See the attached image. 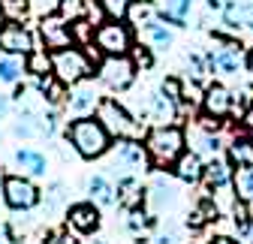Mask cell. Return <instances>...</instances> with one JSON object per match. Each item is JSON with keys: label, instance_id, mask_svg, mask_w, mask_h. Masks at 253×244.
Segmentation results:
<instances>
[{"label": "cell", "instance_id": "cell-1", "mask_svg": "<svg viewBox=\"0 0 253 244\" xmlns=\"http://www.w3.org/2000/svg\"><path fill=\"white\" fill-rule=\"evenodd\" d=\"M109 130L93 118H76L70 124V142L82 157H103L109 151Z\"/></svg>", "mask_w": 253, "mask_h": 244}, {"label": "cell", "instance_id": "cell-2", "mask_svg": "<svg viewBox=\"0 0 253 244\" xmlns=\"http://www.w3.org/2000/svg\"><path fill=\"white\" fill-rule=\"evenodd\" d=\"M145 148H148V154H151L154 163L169 166V163H175V160L184 154V133H181L175 124H169V127H157V130L148 133Z\"/></svg>", "mask_w": 253, "mask_h": 244}, {"label": "cell", "instance_id": "cell-3", "mask_svg": "<svg viewBox=\"0 0 253 244\" xmlns=\"http://www.w3.org/2000/svg\"><path fill=\"white\" fill-rule=\"evenodd\" d=\"M97 121L109 130V136L115 139H136L142 130L136 127V121L130 118V112H126L124 106H118V100L106 97L97 103Z\"/></svg>", "mask_w": 253, "mask_h": 244}, {"label": "cell", "instance_id": "cell-4", "mask_svg": "<svg viewBox=\"0 0 253 244\" xmlns=\"http://www.w3.org/2000/svg\"><path fill=\"white\" fill-rule=\"evenodd\" d=\"M51 70H54V79L63 84H79L90 76V64L79 48H60L51 60Z\"/></svg>", "mask_w": 253, "mask_h": 244}, {"label": "cell", "instance_id": "cell-5", "mask_svg": "<svg viewBox=\"0 0 253 244\" xmlns=\"http://www.w3.org/2000/svg\"><path fill=\"white\" fill-rule=\"evenodd\" d=\"M100 79H103L112 90L130 87L133 79H136V60L124 57V54H109V60H103V67H100Z\"/></svg>", "mask_w": 253, "mask_h": 244}, {"label": "cell", "instance_id": "cell-6", "mask_svg": "<svg viewBox=\"0 0 253 244\" xmlns=\"http://www.w3.org/2000/svg\"><path fill=\"white\" fill-rule=\"evenodd\" d=\"M93 40H97V48L106 51V54H126V48H130V27L121 24L118 18L109 21V24H100L97 34H93Z\"/></svg>", "mask_w": 253, "mask_h": 244}, {"label": "cell", "instance_id": "cell-7", "mask_svg": "<svg viewBox=\"0 0 253 244\" xmlns=\"http://www.w3.org/2000/svg\"><path fill=\"white\" fill-rule=\"evenodd\" d=\"M3 196H6V202H9L12 208H18V211H27V208H34V205L40 202V190L30 184L27 178H18V175H9V178L3 181Z\"/></svg>", "mask_w": 253, "mask_h": 244}, {"label": "cell", "instance_id": "cell-8", "mask_svg": "<svg viewBox=\"0 0 253 244\" xmlns=\"http://www.w3.org/2000/svg\"><path fill=\"white\" fill-rule=\"evenodd\" d=\"M40 37L45 42V48H70L73 45V24H67L57 15H48L40 21Z\"/></svg>", "mask_w": 253, "mask_h": 244}, {"label": "cell", "instance_id": "cell-9", "mask_svg": "<svg viewBox=\"0 0 253 244\" xmlns=\"http://www.w3.org/2000/svg\"><path fill=\"white\" fill-rule=\"evenodd\" d=\"M0 48L9 51V54H30L34 51V37H30L18 21H9L0 30Z\"/></svg>", "mask_w": 253, "mask_h": 244}, {"label": "cell", "instance_id": "cell-10", "mask_svg": "<svg viewBox=\"0 0 253 244\" xmlns=\"http://www.w3.org/2000/svg\"><path fill=\"white\" fill-rule=\"evenodd\" d=\"M202 112L211 115V118H217V121H223V118L232 112V94H229V87H223V84H211V87H205Z\"/></svg>", "mask_w": 253, "mask_h": 244}, {"label": "cell", "instance_id": "cell-11", "mask_svg": "<svg viewBox=\"0 0 253 244\" xmlns=\"http://www.w3.org/2000/svg\"><path fill=\"white\" fill-rule=\"evenodd\" d=\"M148 163V148L136 145L133 139H124L115 151V169H145Z\"/></svg>", "mask_w": 253, "mask_h": 244}, {"label": "cell", "instance_id": "cell-12", "mask_svg": "<svg viewBox=\"0 0 253 244\" xmlns=\"http://www.w3.org/2000/svg\"><path fill=\"white\" fill-rule=\"evenodd\" d=\"M208 64H211L214 70H220V73H226V76L238 73V70H241V64H244V57H241V45H238L235 40H226V45L220 48L217 54H208Z\"/></svg>", "mask_w": 253, "mask_h": 244}, {"label": "cell", "instance_id": "cell-13", "mask_svg": "<svg viewBox=\"0 0 253 244\" xmlns=\"http://www.w3.org/2000/svg\"><path fill=\"white\" fill-rule=\"evenodd\" d=\"M232 175H235V169H232L226 160H220V157H211V163H208V166H205V172H202L205 184H208V193L229 187V184H232Z\"/></svg>", "mask_w": 253, "mask_h": 244}, {"label": "cell", "instance_id": "cell-14", "mask_svg": "<svg viewBox=\"0 0 253 244\" xmlns=\"http://www.w3.org/2000/svg\"><path fill=\"white\" fill-rule=\"evenodd\" d=\"M223 21L238 30V27H250L253 30V0H229L223 6Z\"/></svg>", "mask_w": 253, "mask_h": 244}, {"label": "cell", "instance_id": "cell-15", "mask_svg": "<svg viewBox=\"0 0 253 244\" xmlns=\"http://www.w3.org/2000/svg\"><path fill=\"white\" fill-rule=\"evenodd\" d=\"M151 118L157 121V127H169V124H175V118H178V100L169 97L166 90L154 94V100H151Z\"/></svg>", "mask_w": 253, "mask_h": 244}, {"label": "cell", "instance_id": "cell-16", "mask_svg": "<svg viewBox=\"0 0 253 244\" xmlns=\"http://www.w3.org/2000/svg\"><path fill=\"white\" fill-rule=\"evenodd\" d=\"M202 172H205V163L199 157V151H187V154H181L175 160V175L181 181H187V184H196V181L202 178Z\"/></svg>", "mask_w": 253, "mask_h": 244}, {"label": "cell", "instance_id": "cell-17", "mask_svg": "<svg viewBox=\"0 0 253 244\" xmlns=\"http://www.w3.org/2000/svg\"><path fill=\"white\" fill-rule=\"evenodd\" d=\"M70 226L76 232H93L100 226V211L93 208L90 202H82V205H73L70 208Z\"/></svg>", "mask_w": 253, "mask_h": 244}, {"label": "cell", "instance_id": "cell-18", "mask_svg": "<svg viewBox=\"0 0 253 244\" xmlns=\"http://www.w3.org/2000/svg\"><path fill=\"white\" fill-rule=\"evenodd\" d=\"M232 193L238 196V202L253 205V163H241L232 175Z\"/></svg>", "mask_w": 253, "mask_h": 244}, {"label": "cell", "instance_id": "cell-19", "mask_svg": "<svg viewBox=\"0 0 253 244\" xmlns=\"http://www.w3.org/2000/svg\"><path fill=\"white\" fill-rule=\"evenodd\" d=\"M93 106H97V90H93V84H79L76 94L70 97V112L76 118H87V112H93Z\"/></svg>", "mask_w": 253, "mask_h": 244}, {"label": "cell", "instance_id": "cell-20", "mask_svg": "<svg viewBox=\"0 0 253 244\" xmlns=\"http://www.w3.org/2000/svg\"><path fill=\"white\" fill-rule=\"evenodd\" d=\"M190 9H193V0H163V6H160V18L175 24V27H184Z\"/></svg>", "mask_w": 253, "mask_h": 244}, {"label": "cell", "instance_id": "cell-21", "mask_svg": "<svg viewBox=\"0 0 253 244\" xmlns=\"http://www.w3.org/2000/svg\"><path fill=\"white\" fill-rule=\"evenodd\" d=\"M130 21L136 27H148L151 21H157V6L151 3V0H136V3H130Z\"/></svg>", "mask_w": 253, "mask_h": 244}, {"label": "cell", "instance_id": "cell-22", "mask_svg": "<svg viewBox=\"0 0 253 244\" xmlns=\"http://www.w3.org/2000/svg\"><path fill=\"white\" fill-rule=\"evenodd\" d=\"M229 157H232V163H253V133H247V136H238L235 142H232V148H229Z\"/></svg>", "mask_w": 253, "mask_h": 244}, {"label": "cell", "instance_id": "cell-23", "mask_svg": "<svg viewBox=\"0 0 253 244\" xmlns=\"http://www.w3.org/2000/svg\"><path fill=\"white\" fill-rule=\"evenodd\" d=\"M145 34H148V40H151L154 48H169V45H172V30H169L163 21H151V24L145 27Z\"/></svg>", "mask_w": 253, "mask_h": 244}, {"label": "cell", "instance_id": "cell-24", "mask_svg": "<svg viewBox=\"0 0 253 244\" xmlns=\"http://www.w3.org/2000/svg\"><path fill=\"white\" fill-rule=\"evenodd\" d=\"M15 160H18V166L27 169L30 175H45V157L37 154V151H18Z\"/></svg>", "mask_w": 253, "mask_h": 244}, {"label": "cell", "instance_id": "cell-25", "mask_svg": "<svg viewBox=\"0 0 253 244\" xmlns=\"http://www.w3.org/2000/svg\"><path fill=\"white\" fill-rule=\"evenodd\" d=\"M87 187H90V196H93V202H97V205H112V202H115V190L109 187L106 178H100V175L90 178Z\"/></svg>", "mask_w": 253, "mask_h": 244}, {"label": "cell", "instance_id": "cell-26", "mask_svg": "<svg viewBox=\"0 0 253 244\" xmlns=\"http://www.w3.org/2000/svg\"><path fill=\"white\" fill-rule=\"evenodd\" d=\"M0 12L9 21H21L30 12V6H27V0H0Z\"/></svg>", "mask_w": 253, "mask_h": 244}, {"label": "cell", "instance_id": "cell-27", "mask_svg": "<svg viewBox=\"0 0 253 244\" xmlns=\"http://www.w3.org/2000/svg\"><path fill=\"white\" fill-rule=\"evenodd\" d=\"M118 190H121V196H118V199H121L124 205H136V202H139V181H136L133 175H124Z\"/></svg>", "mask_w": 253, "mask_h": 244}, {"label": "cell", "instance_id": "cell-28", "mask_svg": "<svg viewBox=\"0 0 253 244\" xmlns=\"http://www.w3.org/2000/svg\"><path fill=\"white\" fill-rule=\"evenodd\" d=\"M151 199H154V205H166V202H172L175 199V187L169 184V181L166 178H157L154 181V187H151Z\"/></svg>", "mask_w": 253, "mask_h": 244}, {"label": "cell", "instance_id": "cell-29", "mask_svg": "<svg viewBox=\"0 0 253 244\" xmlns=\"http://www.w3.org/2000/svg\"><path fill=\"white\" fill-rule=\"evenodd\" d=\"M27 6H30V12H34V15L48 18V15H54L63 6V0H27Z\"/></svg>", "mask_w": 253, "mask_h": 244}, {"label": "cell", "instance_id": "cell-30", "mask_svg": "<svg viewBox=\"0 0 253 244\" xmlns=\"http://www.w3.org/2000/svg\"><path fill=\"white\" fill-rule=\"evenodd\" d=\"M34 76H42L45 70H51V57L45 54V51H30L27 54V64H24Z\"/></svg>", "mask_w": 253, "mask_h": 244}, {"label": "cell", "instance_id": "cell-31", "mask_svg": "<svg viewBox=\"0 0 253 244\" xmlns=\"http://www.w3.org/2000/svg\"><path fill=\"white\" fill-rule=\"evenodd\" d=\"M130 3H133V0H100L103 12L112 15V18H118V21H121L126 12H130Z\"/></svg>", "mask_w": 253, "mask_h": 244}, {"label": "cell", "instance_id": "cell-32", "mask_svg": "<svg viewBox=\"0 0 253 244\" xmlns=\"http://www.w3.org/2000/svg\"><path fill=\"white\" fill-rule=\"evenodd\" d=\"M40 90L45 94V100L51 106H57L63 100V81H48V79H40Z\"/></svg>", "mask_w": 253, "mask_h": 244}, {"label": "cell", "instance_id": "cell-33", "mask_svg": "<svg viewBox=\"0 0 253 244\" xmlns=\"http://www.w3.org/2000/svg\"><path fill=\"white\" fill-rule=\"evenodd\" d=\"M21 76V60H15V57H3L0 60V79L3 81H15Z\"/></svg>", "mask_w": 253, "mask_h": 244}, {"label": "cell", "instance_id": "cell-34", "mask_svg": "<svg viewBox=\"0 0 253 244\" xmlns=\"http://www.w3.org/2000/svg\"><path fill=\"white\" fill-rule=\"evenodd\" d=\"M21 136H34L37 133V115L34 112H24V118H21V124L15 127Z\"/></svg>", "mask_w": 253, "mask_h": 244}, {"label": "cell", "instance_id": "cell-35", "mask_svg": "<svg viewBox=\"0 0 253 244\" xmlns=\"http://www.w3.org/2000/svg\"><path fill=\"white\" fill-rule=\"evenodd\" d=\"M163 90H166L169 97L181 100V81H178V79H166V81H163Z\"/></svg>", "mask_w": 253, "mask_h": 244}, {"label": "cell", "instance_id": "cell-36", "mask_svg": "<svg viewBox=\"0 0 253 244\" xmlns=\"http://www.w3.org/2000/svg\"><path fill=\"white\" fill-rule=\"evenodd\" d=\"M241 127H244V133H253V106L241 115Z\"/></svg>", "mask_w": 253, "mask_h": 244}, {"label": "cell", "instance_id": "cell-37", "mask_svg": "<svg viewBox=\"0 0 253 244\" xmlns=\"http://www.w3.org/2000/svg\"><path fill=\"white\" fill-rule=\"evenodd\" d=\"M136 67H145V70L151 67V54H148L145 48H139V51H136Z\"/></svg>", "mask_w": 253, "mask_h": 244}, {"label": "cell", "instance_id": "cell-38", "mask_svg": "<svg viewBox=\"0 0 253 244\" xmlns=\"http://www.w3.org/2000/svg\"><path fill=\"white\" fill-rule=\"evenodd\" d=\"M157 244H181V235H178V232H163Z\"/></svg>", "mask_w": 253, "mask_h": 244}, {"label": "cell", "instance_id": "cell-39", "mask_svg": "<svg viewBox=\"0 0 253 244\" xmlns=\"http://www.w3.org/2000/svg\"><path fill=\"white\" fill-rule=\"evenodd\" d=\"M130 226H133V229H139V226H145V217L139 214V211H133V220H130Z\"/></svg>", "mask_w": 253, "mask_h": 244}, {"label": "cell", "instance_id": "cell-40", "mask_svg": "<svg viewBox=\"0 0 253 244\" xmlns=\"http://www.w3.org/2000/svg\"><path fill=\"white\" fill-rule=\"evenodd\" d=\"M211 244H241V241H235V238H226V235H220V238H214Z\"/></svg>", "mask_w": 253, "mask_h": 244}, {"label": "cell", "instance_id": "cell-41", "mask_svg": "<svg viewBox=\"0 0 253 244\" xmlns=\"http://www.w3.org/2000/svg\"><path fill=\"white\" fill-rule=\"evenodd\" d=\"M226 3H229V0H208V6H211V9H223Z\"/></svg>", "mask_w": 253, "mask_h": 244}, {"label": "cell", "instance_id": "cell-42", "mask_svg": "<svg viewBox=\"0 0 253 244\" xmlns=\"http://www.w3.org/2000/svg\"><path fill=\"white\" fill-rule=\"evenodd\" d=\"M48 244H73V238H67V235H57V238H51Z\"/></svg>", "mask_w": 253, "mask_h": 244}, {"label": "cell", "instance_id": "cell-43", "mask_svg": "<svg viewBox=\"0 0 253 244\" xmlns=\"http://www.w3.org/2000/svg\"><path fill=\"white\" fill-rule=\"evenodd\" d=\"M6 109H9V100H6L3 94H0V115H6Z\"/></svg>", "mask_w": 253, "mask_h": 244}, {"label": "cell", "instance_id": "cell-44", "mask_svg": "<svg viewBox=\"0 0 253 244\" xmlns=\"http://www.w3.org/2000/svg\"><path fill=\"white\" fill-rule=\"evenodd\" d=\"M244 64H247V70H250V73H253V48H250V51H247V60H244Z\"/></svg>", "mask_w": 253, "mask_h": 244}, {"label": "cell", "instance_id": "cell-45", "mask_svg": "<svg viewBox=\"0 0 253 244\" xmlns=\"http://www.w3.org/2000/svg\"><path fill=\"white\" fill-rule=\"evenodd\" d=\"M0 244H9V238H6V232L0 229Z\"/></svg>", "mask_w": 253, "mask_h": 244}, {"label": "cell", "instance_id": "cell-46", "mask_svg": "<svg viewBox=\"0 0 253 244\" xmlns=\"http://www.w3.org/2000/svg\"><path fill=\"white\" fill-rule=\"evenodd\" d=\"M0 18H3V12H0Z\"/></svg>", "mask_w": 253, "mask_h": 244}]
</instances>
